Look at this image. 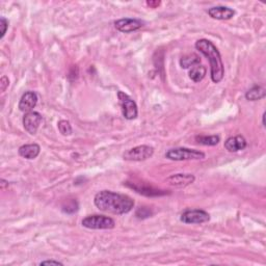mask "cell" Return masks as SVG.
I'll return each instance as SVG.
<instances>
[{
  "instance_id": "obj_1",
  "label": "cell",
  "mask_w": 266,
  "mask_h": 266,
  "mask_svg": "<svg viewBox=\"0 0 266 266\" xmlns=\"http://www.w3.org/2000/svg\"><path fill=\"white\" fill-rule=\"evenodd\" d=\"M94 203L100 211L119 215L128 213L134 207V201L130 196L110 191H101L96 194Z\"/></svg>"
},
{
  "instance_id": "obj_2",
  "label": "cell",
  "mask_w": 266,
  "mask_h": 266,
  "mask_svg": "<svg viewBox=\"0 0 266 266\" xmlns=\"http://www.w3.org/2000/svg\"><path fill=\"white\" fill-rule=\"evenodd\" d=\"M195 48L206 56L210 63V76L214 83H219L223 80L225 70L222 55L215 45L206 39H201L195 42Z\"/></svg>"
},
{
  "instance_id": "obj_3",
  "label": "cell",
  "mask_w": 266,
  "mask_h": 266,
  "mask_svg": "<svg viewBox=\"0 0 266 266\" xmlns=\"http://www.w3.org/2000/svg\"><path fill=\"white\" fill-rule=\"evenodd\" d=\"M205 153L199 150L188 149V148H175L166 151L165 157L174 161L183 160H201L205 158Z\"/></svg>"
},
{
  "instance_id": "obj_4",
  "label": "cell",
  "mask_w": 266,
  "mask_h": 266,
  "mask_svg": "<svg viewBox=\"0 0 266 266\" xmlns=\"http://www.w3.org/2000/svg\"><path fill=\"white\" fill-rule=\"evenodd\" d=\"M82 226L92 230H110L116 227V222L111 217L94 214L89 215L82 219Z\"/></svg>"
},
{
  "instance_id": "obj_5",
  "label": "cell",
  "mask_w": 266,
  "mask_h": 266,
  "mask_svg": "<svg viewBox=\"0 0 266 266\" xmlns=\"http://www.w3.org/2000/svg\"><path fill=\"white\" fill-rule=\"evenodd\" d=\"M118 99L122 108V113L126 120H134L138 118L139 115V109H138V105H136L135 101L131 97H129L127 94L124 92H121L119 90L118 92Z\"/></svg>"
},
{
  "instance_id": "obj_6",
  "label": "cell",
  "mask_w": 266,
  "mask_h": 266,
  "mask_svg": "<svg viewBox=\"0 0 266 266\" xmlns=\"http://www.w3.org/2000/svg\"><path fill=\"white\" fill-rule=\"evenodd\" d=\"M154 154V148L147 145H142L127 150L123 158L127 161H143L151 158Z\"/></svg>"
},
{
  "instance_id": "obj_7",
  "label": "cell",
  "mask_w": 266,
  "mask_h": 266,
  "mask_svg": "<svg viewBox=\"0 0 266 266\" xmlns=\"http://www.w3.org/2000/svg\"><path fill=\"white\" fill-rule=\"evenodd\" d=\"M180 220L184 224H204L210 220V214L202 209H188L180 216Z\"/></svg>"
},
{
  "instance_id": "obj_8",
  "label": "cell",
  "mask_w": 266,
  "mask_h": 266,
  "mask_svg": "<svg viewBox=\"0 0 266 266\" xmlns=\"http://www.w3.org/2000/svg\"><path fill=\"white\" fill-rule=\"evenodd\" d=\"M143 22L140 19H132V18H124L120 19L115 22V27L120 33L129 34L136 32L143 26Z\"/></svg>"
},
{
  "instance_id": "obj_9",
  "label": "cell",
  "mask_w": 266,
  "mask_h": 266,
  "mask_svg": "<svg viewBox=\"0 0 266 266\" xmlns=\"http://www.w3.org/2000/svg\"><path fill=\"white\" fill-rule=\"evenodd\" d=\"M43 121V117L41 113L36 111L27 112L23 117V126L25 130L32 135H35L39 129Z\"/></svg>"
},
{
  "instance_id": "obj_10",
  "label": "cell",
  "mask_w": 266,
  "mask_h": 266,
  "mask_svg": "<svg viewBox=\"0 0 266 266\" xmlns=\"http://www.w3.org/2000/svg\"><path fill=\"white\" fill-rule=\"evenodd\" d=\"M195 180V177L192 174H176L166 179V183L171 186L181 188L193 184Z\"/></svg>"
},
{
  "instance_id": "obj_11",
  "label": "cell",
  "mask_w": 266,
  "mask_h": 266,
  "mask_svg": "<svg viewBox=\"0 0 266 266\" xmlns=\"http://www.w3.org/2000/svg\"><path fill=\"white\" fill-rule=\"evenodd\" d=\"M37 100H39V99H37L36 93L33 92V90H28V92H25L22 95L20 99L19 109L25 113L33 111V109L37 104Z\"/></svg>"
},
{
  "instance_id": "obj_12",
  "label": "cell",
  "mask_w": 266,
  "mask_h": 266,
  "mask_svg": "<svg viewBox=\"0 0 266 266\" xmlns=\"http://www.w3.org/2000/svg\"><path fill=\"white\" fill-rule=\"evenodd\" d=\"M208 15L215 20H230L235 16V11L231 7L218 5L210 7L208 10Z\"/></svg>"
},
{
  "instance_id": "obj_13",
  "label": "cell",
  "mask_w": 266,
  "mask_h": 266,
  "mask_svg": "<svg viewBox=\"0 0 266 266\" xmlns=\"http://www.w3.org/2000/svg\"><path fill=\"white\" fill-rule=\"evenodd\" d=\"M126 185H128L129 187H131L132 189H134L136 193H139V194L143 195H147V196H160V195H168V193H166L165 191H160V189L154 188L153 186H150V185L143 186L142 183V184L141 183H135V182L129 183V182H127Z\"/></svg>"
},
{
  "instance_id": "obj_14",
  "label": "cell",
  "mask_w": 266,
  "mask_h": 266,
  "mask_svg": "<svg viewBox=\"0 0 266 266\" xmlns=\"http://www.w3.org/2000/svg\"><path fill=\"white\" fill-rule=\"evenodd\" d=\"M248 146L247 140L242 135L232 136L225 142V148L229 152H238L243 149H246Z\"/></svg>"
},
{
  "instance_id": "obj_15",
  "label": "cell",
  "mask_w": 266,
  "mask_h": 266,
  "mask_svg": "<svg viewBox=\"0 0 266 266\" xmlns=\"http://www.w3.org/2000/svg\"><path fill=\"white\" fill-rule=\"evenodd\" d=\"M40 152H41V147L37 145V143H28V145H23L21 146L18 150V153L21 157L29 159V160L35 159L40 155Z\"/></svg>"
},
{
  "instance_id": "obj_16",
  "label": "cell",
  "mask_w": 266,
  "mask_h": 266,
  "mask_svg": "<svg viewBox=\"0 0 266 266\" xmlns=\"http://www.w3.org/2000/svg\"><path fill=\"white\" fill-rule=\"evenodd\" d=\"M206 73H207L206 67L200 64L195 65L193 68H191V71H189V78H191L194 82H200L205 78Z\"/></svg>"
},
{
  "instance_id": "obj_17",
  "label": "cell",
  "mask_w": 266,
  "mask_h": 266,
  "mask_svg": "<svg viewBox=\"0 0 266 266\" xmlns=\"http://www.w3.org/2000/svg\"><path fill=\"white\" fill-rule=\"evenodd\" d=\"M266 95V90L261 86H254L252 89H249L247 94L246 98L248 101H258L263 99Z\"/></svg>"
},
{
  "instance_id": "obj_18",
  "label": "cell",
  "mask_w": 266,
  "mask_h": 266,
  "mask_svg": "<svg viewBox=\"0 0 266 266\" xmlns=\"http://www.w3.org/2000/svg\"><path fill=\"white\" fill-rule=\"evenodd\" d=\"M200 63H201L200 57L196 54H195V53L185 55L180 59V66L182 69H189V68H193L194 66L199 65Z\"/></svg>"
},
{
  "instance_id": "obj_19",
  "label": "cell",
  "mask_w": 266,
  "mask_h": 266,
  "mask_svg": "<svg viewBox=\"0 0 266 266\" xmlns=\"http://www.w3.org/2000/svg\"><path fill=\"white\" fill-rule=\"evenodd\" d=\"M195 141L204 146H216L220 142L218 135H199L195 136Z\"/></svg>"
},
{
  "instance_id": "obj_20",
  "label": "cell",
  "mask_w": 266,
  "mask_h": 266,
  "mask_svg": "<svg viewBox=\"0 0 266 266\" xmlns=\"http://www.w3.org/2000/svg\"><path fill=\"white\" fill-rule=\"evenodd\" d=\"M57 126H58L59 132L62 133L64 136H69L73 132V129H72V126H71L69 121H66V120L59 121Z\"/></svg>"
},
{
  "instance_id": "obj_21",
  "label": "cell",
  "mask_w": 266,
  "mask_h": 266,
  "mask_svg": "<svg viewBox=\"0 0 266 266\" xmlns=\"http://www.w3.org/2000/svg\"><path fill=\"white\" fill-rule=\"evenodd\" d=\"M79 209V205H78V202L76 200H72L70 202H68L66 205H64L62 210L64 213H67V214H74L75 212H77Z\"/></svg>"
},
{
  "instance_id": "obj_22",
  "label": "cell",
  "mask_w": 266,
  "mask_h": 266,
  "mask_svg": "<svg viewBox=\"0 0 266 266\" xmlns=\"http://www.w3.org/2000/svg\"><path fill=\"white\" fill-rule=\"evenodd\" d=\"M152 214H153V212H152L149 208L147 207H141L138 209V211H136V217L138 218H147V217H150Z\"/></svg>"
},
{
  "instance_id": "obj_23",
  "label": "cell",
  "mask_w": 266,
  "mask_h": 266,
  "mask_svg": "<svg viewBox=\"0 0 266 266\" xmlns=\"http://www.w3.org/2000/svg\"><path fill=\"white\" fill-rule=\"evenodd\" d=\"M7 27H9V21H7L4 17L0 18V39H3L4 37Z\"/></svg>"
},
{
  "instance_id": "obj_24",
  "label": "cell",
  "mask_w": 266,
  "mask_h": 266,
  "mask_svg": "<svg viewBox=\"0 0 266 266\" xmlns=\"http://www.w3.org/2000/svg\"><path fill=\"white\" fill-rule=\"evenodd\" d=\"M10 85V80L9 78L6 77V76H2L1 79H0V89H1V92H5V89L6 88L9 87Z\"/></svg>"
},
{
  "instance_id": "obj_25",
  "label": "cell",
  "mask_w": 266,
  "mask_h": 266,
  "mask_svg": "<svg viewBox=\"0 0 266 266\" xmlns=\"http://www.w3.org/2000/svg\"><path fill=\"white\" fill-rule=\"evenodd\" d=\"M40 265H64V263L55 261V260H46V261H42Z\"/></svg>"
},
{
  "instance_id": "obj_26",
  "label": "cell",
  "mask_w": 266,
  "mask_h": 266,
  "mask_svg": "<svg viewBox=\"0 0 266 266\" xmlns=\"http://www.w3.org/2000/svg\"><path fill=\"white\" fill-rule=\"evenodd\" d=\"M160 1H147V4L150 6V7H153V9H156L157 6L160 5Z\"/></svg>"
},
{
  "instance_id": "obj_27",
  "label": "cell",
  "mask_w": 266,
  "mask_h": 266,
  "mask_svg": "<svg viewBox=\"0 0 266 266\" xmlns=\"http://www.w3.org/2000/svg\"><path fill=\"white\" fill-rule=\"evenodd\" d=\"M0 182H1V183H0V185H1V189H4L5 185H9V182L5 181L4 179H1V180H0Z\"/></svg>"
}]
</instances>
